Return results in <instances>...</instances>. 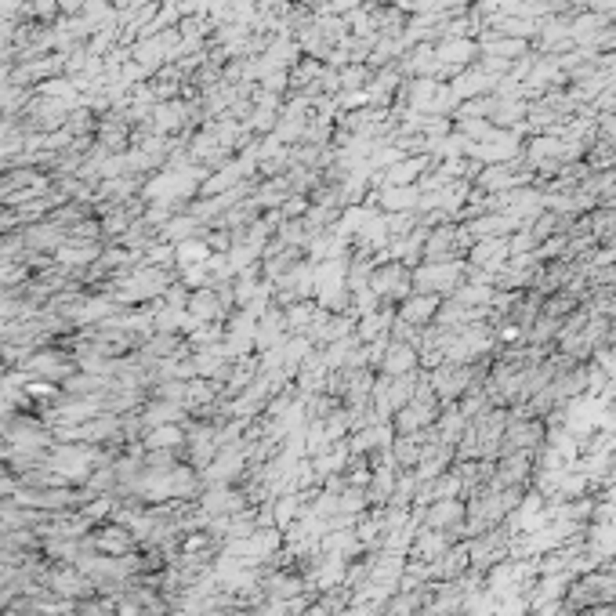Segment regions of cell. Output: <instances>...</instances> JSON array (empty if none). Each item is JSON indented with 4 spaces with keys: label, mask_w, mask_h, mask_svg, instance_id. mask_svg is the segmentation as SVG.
I'll return each instance as SVG.
<instances>
[{
    "label": "cell",
    "mask_w": 616,
    "mask_h": 616,
    "mask_svg": "<svg viewBox=\"0 0 616 616\" xmlns=\"http://www.w3.org/2000/svg\"><path fill=\"white\" fill-rule=\"evenodd\" d=\"M432 297H413V301L402 305V320H410V323H420V320H428L432 315Z\"/></svg>",
    "instance_id": "1"
}]
</instances>
